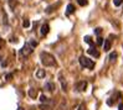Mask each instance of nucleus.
<instances>
[{
	"instance_id": "1",
	"label": "nucleus",
	"mask_w": 123,
	"mask_h": 110,
	"mask_svg": "<svg viewBox=\"0 0 123 110\" xmlns=\"http://www.w3.org/2000/svg\"><path fill=\"white\" fill-rule=\"evenodd\" d=\"M40 57H41V62H42L44 66H47V67H49V66H55L56 64L55 57L52 55L47 53V52H41Z\"/></svg>"
},
{
	"instance_id": "2",
	"label": "nucleus",
	"mask_w": 123,
	"mask_h": 110,
	"mask_svg": "<svg viewBox=\"0 0 123 110\" xmlns=\"http://www.w3.org/2000/svg\"><path fill=\"white\" fill-rule=\"evenodd\" d=\"M78 61H80V64H81L82 67H85V68H88V69L95 68V62H93L92 60H90V58H87V57L82 56V57H80Z\"/></svg>"
},
{
	"instance_id": "3",
	"label": "nucleus",
	"mask_w": 123,
	"mask_h": 110,
	"mask_svg": "<svg viewBox=\"0 0 123 110\" xmlns=\"http://www.w3.org/2000/svg\"><path fill=\"white\" fill-rule=\"evenodd\" d=\"M32 48H34V47L30 45V43L26 42L25 45L23 46V48L20 50V55L23 56V57H27V56H30V53L32 52Z\"/></svg>"
},
{
	"instance_id": "4",
	"label": "nucleus",
	"mask_w": 123,
	"mask_h": 110,
	"mask_svg": "<svg viewBox=\"0 0 123 110\" xmlns=\"http://www.w3.org/2000/svg\"><path fill=\"white\" fill-rule=\"evenodd\" d=\"M87 53L90 55V56H93V57H99V52L96 50V47H93V46H91L88 50H87Z\"/></svg>"
},
{
	"instance_id": "5",
	"label": "nucleus",
	"mask_w": 123,
	"mask_h": 110,
	"mask_svg": "<svg viewBox=\"0 0 123 110\" xmlns=\"http://www.w3.org/2000/svg\"><path fill=\"white\" fill-rule=\"evenodd\" d=\"M75 10H76V8L72 4H68L67 5V8H66V16H70V15H72V14L75 12Z\"/></svg>"
},
{
	"instance_id": "6",
	"label": "nucleus",
	"mask_w": 123,
	"mask_h": 110,
	"mask_svg": "<svg viewBox=\"0 0 123 110\" xmlns=\"http://www.w3.org/2000/svg\"><path fill=\"white\" fill-rule=\"evenodd\" d=\"M40 30H41V35H42V36H46V35L49 33V31H50V26H49L47 24H44V25L41 26Z\"/></svg>"
},
{
	"instance_id": "7",
	"label": "nucleus",
	"mask_w": 123,
	"mask_h": 110,
	"mask_svg": "<svg viewBox=\"0 0 123 110\" xmlns=\"http://www.w3.org/2000/svg\"><path fill=\"white\" fill-rule=\"evenodd\" d=\"M60 5H61V3H56L55 5H51V6H49V8H46V14L54 12V11H55V9H57Z\"/></svg>"
},
{
	"instance_id": "8",
	"label": "nucleus",
	"mask_w": 123,
	"mask_h": 110,
	"mask_svg": "<svg viewBox=\"0 0 123 110\" xmlns=\"http://www.w3.org/2000/svg\"><path fill=\"white\" fill-rule=\"evenodd\" d=\"M59 79H60V82H61V85H62V90L66 92L67 90V83H66V80H65V78L62 76H59Z\"/></svg>"
},
{
	"instance_id": "9",
	"label": "nucleus",
	"mask_w": 123,
	"mask_h": 110,
	"mask_svg": "<svg viewBox=\"0 0 123 110\" xmlns=\"http://www.w3.org/2000/svg\"><path fill=\"white\" fill-rule=\"evenodd\" d=\"M45 89L49 90V92H54V90H55V84L51 83V82H47V83L45 84Z\"/></svg>"
},
{
	"instance_id": "10",
	"label": "nucleus",
	"mask_w": 123,
	"mask_h": 110,
	"mask_svg": "<svg viewBox=\"0 0 123 110\" xmlns=\"http://www.w3.org/2000/svg\"><path fill=\"white\" fill-rule=\"evenodd\" d=\"M86 87H87V83H86V82H81V83H78V84L76 85L77 90H81V92H83V90L86 89Z\"/></svg>"
},
{
	"instance_id": "11",
	"label": "nucleus",
	"mask_w": 123,
	"mask_h": 110,
	"mask_svg": "<svg viewBox=\"0 0 123 110\" xmlns=\"http://www.w3.org/2000/svg\"><path fill=\"white\" fill-rule=\"evenodd\" d=\"M29 95H30V98L35 99L36 95H37V90H36L35 88H31V89H29Z\"/></svg>"
},
{
	"instance_id": "12",
	"label": "nucleus",
	"mask_w": 123,
	"mask_h": 110,
	"mask_svg": "<svg viewBox=\"0 0 123 110\" xmlns=\"http://www.w3.org/2000/svg\"><path fill=\"white\" fill-rule=\"evenodd\" d=\"M103 48H105V51H110V48H111V41H110V40H106V41H105Z\"/></svg>"
},
{
	"instance_id": "13",
	"label": "nucleus",
	"mask_w": 123,
	"mask_h": 110,
	"mask_svg": "<svg viewBox=\"0 0 123 110\" xmlns=\"http://www.w3.org/2000/svg\"><path fill=\"white\" fill-rule=\"evenodd\" d=\"M36 77L37 78H44L45 77V71L44 69H39L37 72H36Z\"/></svg>"
},
{
	"instance_id": "14",
	"label": "nucleus",
	"mask_w": 123,
	"mask_h": 110,
	"mask_svg": "<svg viewBox=\"0 0 123 110\" xmlns=\"http://www.w3.org/2000/svg\"><path fill=\"white\" fill-rule=\"evenodd\" d=\"M40 101L42 103V104H45V103H46V104H47V103L50 104V103H51V101H50V100L45 97V95H40Z\"/></svg>"
},
{
	"instance_id": "15",
	"label": "nucleus",
	"mask_w": 123,
	"mask_h": 110,
	"mask_svg": "<svg viewBox=\"0 0 123 110\" xmlns=\"http://www.w3.org/2000/svg\"><path fill=\"white\" fill-rule=\"evenodd\" d=\"M85 42L86 43H88V45H91V46H93V41H92V38L90 37V36H85Z\"/></svg>"
},
{
	"instance_id": "16",
	"label": "nucleus",
	"mask_w": 123,
	"mask_h": 110,
	"mask_svg": "<svg viewBox=\"0 0 123 110\" xmlns=\"http://www.w3.org/2000/svg\"><path fill=\"white\" fill-rule=\"evenodd\" d=\"M116 58H117V53H116V52H112V53L110 55V57H108V60H111V61H114Z\"/></svg>"
},
{
	"instance_id": "17",
	"label": "nucleus",
	"mask_w": 123,
	"mask_h": 110,
	"mask_svg": "<svg viewBox=\"0 0 123 110\" xmlns=\"http://www.w3.org/2000/svg\"><path fill=\"white\" fill-rule=\"evenodd\" d=\"M77 3H78L80 5H81V6H86V5L88 4L87 0H77Z\"/></svg>"
},
{
	"instance_id": "18",
	"label": "nucleus",
	"mask_w": 123,
	"mask_h": 110,
	"mask_svg": "<svg viewBox=\"0 0 123 110\" xmlns=\"http://www.w3.org/2000/svg\"><path fill=\"white\" fill-rule=\"evenodd\" d=\"M40 110H51V108L47 106V105H45V104H41V105H40Z\"/></svg>"
},
{
	"instance_id": "19",
	"label": "nucleus",
	"mask_w": 123,
	"mask_h": 110,
	"mask_svg": "<svg viewBox=\"0 0 123 110\" xmlns=\"http://www.w3.org/2000/svg\"><path fill=\"white\" fill-rule=\"evenodd\" d=\"M122 3H123V0H113V4H114L116 6H119V5H122Z\"/></svg>"
},
{
	"instance_id": "20",
	"label": "nucleus",
	"mask_w": 123,
	"mask_h": 110,
	"mask_svg": "<svg viewBox=\"0 0 123 110\" xmlns=\"http://www.w3.org/2000/svg\"><path fill=\"white\" fill-rule=\"evenodd\" d=\"M23 26H24V27H29V26H30V21H29V20H24Z\"/></svg>"
},
{
	"instance_id": "21",
	"label": "nucleus",
	"mask_w": 123,
	"mask_h": 110,
	"mask_svg": "<svg viewBox=\"0 0 123 110\" xmlns=\"http://www.w3.org/2000/svg\"><path fill=\"white\" fill-rule=\"evenodd\" d=\"M97 45H98V46L103 45V38H102V37H98V38H97Z\"/></svg>"
},
{
	"instance_id": "22",
	"label": "nucleus",
	"mask_w": 123,
	"mask_h": 110,
	"mask_svg": "<svg viewBox=\"0 0 123 110\" xmlns=\"http://www.w3.org/2000/svg\"><path fill=\"white\" fill-rule=\"evenodd\" d=\"M101 32H102V28H101V27H97V28H95V33H96V35H99Z\"/></svg>"
},
{
	"instance_id": "23",
	"label": "nucleus",
	"mask_w": 123,
	"mask_h": 110,
	"mask_svg": "<svg viewBox=\"0 0 123 110\" xmlns=\"http://www.w3.org/2000/svg\"><path fill=\"white\" fill-rule=\"evenodd\" d=\"M29 43H30V45H31L32 47H36V46H37V42H35V41H30Z\"/></svg>"
},
{
	"instance_id": "24",
	"label": "nucleus",
	"mask_w": 123,
	"mask_h": 110,
	"mask_svg": "<svg viewBox=\"0 0 123 110\" xmlns=\"http://www.w3.org/2000/svg\"><path fill=\"white\" fill-rule=\"evenodd\" d=\"M11 78H12V76H11V74H8V76H6V79H8V80H10Z\"/></svg>"
},
{
	"instance_id": "25",
	"label": "nucleus",
	"mask_w": 123,
	"mask_h": 110,
	"mask_svg": "<svg viewBox=\"0 0 123 110\" xmlns=\"http://www.w3.org/2000/svg\"><path fill=\"white\" fill-rule=\"evenodd\" d=\"M3 45H4V41L3 38H0V47H3Z\"/></svg>"
},
{
	"instance_id": "26",
	"label": "nucleus",
	"mask_w": 123,
	"mask_h": 110,
	"mask_svg": "<svg viewBox=\"0 0 123 110\" xmlns=\"http://www.w3.org/2000/svg\"><path fill=\"white\" fill-rule=\"evenodd\" d=\"M118 110H123V104H119L118 105Z\"/></svg>"
},
{
	"instance_id": "27",
	"label": "nucleus",
	"mask_w": 123,
	"mask_h": 110,
	"mask_svg": "<svg viewBox=\"0 0 123 110\" xmlns=\"http://www.w3.org/2000/svg\"><path fill=\"white\" fill-rule=\"evenodd\" d=\"M78 110H83V106H81V108H80Z\"/></svg>"
},
{
	"instance_id": "28",
	"label": "nucleus",
	"mask_w": 123,
	"mask_h": 110,
	"mask_svg": "<svg viewBox=\"0 0 123 110\" xmlns=\"http://www.w3.org/2000/svg\"><path fill=\"white\" fill-rule=\"evenodd\" d=\"M18 110H24V109H23V108H19V109H18Z\"/></svg>"
},
{
	"instance_id": "29",
	"label": "nucleus",
	"mask_w": 123,
	"mask_h": 110,
	"mask_svg": "<svg viewBox=\"0 0 123 110\" xmlns=\"http://www.w3.org/2000/svg\"><path fill=\"white\" fill-rule=\"evenodd\" d=\"M0 61H1V57H0Z\"/></svg>"
}]
</instances>
